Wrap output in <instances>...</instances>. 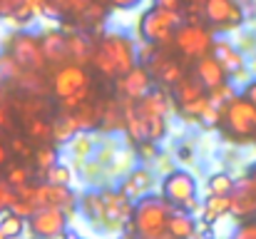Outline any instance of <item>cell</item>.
Wrapping results in <instances>:
<instances>
[{
	"instance_id": "obj_1",
	"label": "cell",
	"mask_w": 256,
	"mask_h": 239,
	"mask_svg": "<svg viewBox=\"0 0 256 239\" xmlns=\"http://www.w3.org/2000/svg\"><path fill=\"white\" fill-rule=\"evenodd\" d=\"M92 65L104 78H110V80L122 78L124 73H130L137 65L134 43L127 35H122V33H114V30L112 33H104V38L94 45Z\"/></svg>"
},
{
	"instance_id": "obj_2",
	"label": "cell",
	"mask_w": 256,
	"mask_h": 239,
	"mask_svg": "<svg viewBox=\"0 0 256 239\" xmlns=\"http://www.w3.org/2000/svg\"><path fill=\"white\" fill-rule=\"evenodd\" d=\"M172 202H164V197H142L134 204V229L142 237H152V239H162L164 232L170 229V219H172Z\"/></svg>"
},
{
	"instance_id": "obj_3",
	"label": "cell",
	"mask_w": 256,
	"mask_h": 239,
	"mask_svg": "<svg viewBox=\"0 0 256 239\" xmlns=\"http://www.w3.org/2000/svg\"><path fill=\"white\" fill-rule=\"evenodd\" d=\"M179 25H182V13H170V10H162V8H152L140 18V33L152 45L172 43Z\"/></svg>"
},
{
	"instance_id": "obj_4",
	"label": "cell",
	"mask_w": 256,
	"mask_h": 239,
	"mask_svg": "<svg viewBox=\"0 0 256 239\" xmlns=\"http://www.w3.org/2000/svg\"><path fill=\"white\" fill-rule=\"evenodd\" d=\"M224 125L232 137L246 142L256 137V105L246 95H236L224 107Z\"/></svg>"
},
{
	"instance_id": "obj_5",
	"label": "cell",
	"mask_w": 256,
	"mask_h": 239,
	"mask_svg": "<svg viewBox=\"0 0 256 239\" xmlns=\"http://www.w3.org/2000/svg\"><path fill=\"white\" fill-rule=\"evenodd\" d=\"M174 45L184 58H204L214 43H212V33L202 25V23H184L179 25L176 35H174Z\"/></svg>"
},
{
	"instance_id": "obj_6",
	"label": "cell",
	"mask_w": 256,
	"mask_h": 239,
	"mask_svg": "<svg viewBox=\"0 0 256 239\" xmlns=\"http://www.w3.org/2000/svg\"><path fill=\"white\" fill-rule=\"evenodd\" d=\"M10 55L22 65V70H42L45 68V53H42V40L30 35V33H18L10 40Z\"/></svg>"
},
{
	"instance_id": "obj_7",
	"label": "cell",
	"mask_w": 256,
	"mask_h": 239,
	"mask_svg": "<svg viewBox=\"0 0 256 239\" xmlns=\"http://www.w3.org/2000/svg\"><path fill=\"white\" fill-rule=\"evenodd\" d=\"M204 18L219 30H234L244 23V10L236 0H206Z\"/></svg>"
},
{
	"instance_id": "obj_8",
	"label": "cell",
	"mask_w": 256,
	"mask_h": 239,
	"mask_svg": "<svg viewBox=\"0 0 256 239\" xmlns=\"http://www.w3.org/2000/svg\"><path fill=\"white\" fill-rule=\"evenodd\" d=\"M162 194H164L167 202L176 204V207H184V204L196 199V182H194V177L189 172L174 169L162 182Z\"/></svg>"
},
{
	"instance_id": "obj_9",
	"label": "cell",
	"mask_w": 256,
	"mask_h": 239,
	"mask_svg": "<svg viewBox=\"0 0 256 239\" xmlns=\"http://www.w3.org/2000/svg\"><path fill=\"white\" fill-rule=\"evenodd\" d=\"M68 214L60 207H42L30 217V229L38 239H55L65 234Z\"/></svg>"
},
{
	"instance_id": "obj_10",
	"label": "cell",
	"mask_w": 256,
	"mask_h": 239,
	"mask_svg": "<svg viewBox=\"0 0 256 239\" xmlns=\"http://www.w3.org/2000/svg\"><path fill=\"white\" fill-rule=\"evenodd\" d=\"M82 87H90V75L85 73V65H78V63H70V65H62L58 73H55V80H52V90L60 100L75 95L78 90Z\"/></svg>"
},
{
	"instance_id": "obj_11",
	"label": "cell",
	"mask_w": 256,
	"mask_h": 239,
	"mask_svg": "<svg viewBox=\"0 0 256 239\" xmlns=\"http://www.w3.org/2000/svg\"><path fill=\"white\" fill-rule=\"evenodd\" d=\"M152 75L147 68H140L134 65L130 73H124L122 78H117V90L124 100H140L150 92V85H152Z\"/></svg>"
},
{
	"instance_id": "obj_12",
	"label": "cell",
	"mask_w": 256,
	"mask_h": 239,
	"mask_svg": "<svg viewBox=\"0 0 256 239\" xmlns=\"http://www.w3.org/2000/svg\"><path fill=\"white\" fill-rule=\"evenodd\" d=\"M229 199H232V214L234 217H242V219L254 217L256 214V182L252 177L249 179H242L234 187V192L229 194Z\"/></svg>"
},
{
	"instance_id": "obj_13",
	"label": "cell",
	"mask_w": 256,
	"mask_h": 239,
	"mask_svg": "<svg viewBox=\"0 0 256 239\" xmlns=\"http://www.w3.org/2000/svg\"><path fill=\"white\" fill-rule=\"evenodd\" d=\"M102 204H104V222H112V224L127 222L134 214L132 199L124 197L122 192H104L102 194Z\"/></svg>"
},
{
	"instance_id": "obj_14",
	"label": "cell",
	"mask_w": 256,
	"mask_h": 239,
	"mask_svg": "<svg viewBox=\"0 0 256 239\" xmlns=\"http://www.w3.org/2000/svg\"><path fill=\"white\" fill-rule=\"evenodd\" d=\"M42 53H45V60L50 65H62L65 60H70L68 55V35L60 33V30H48L42 38Z\"/></svg>"
},
{
	"instance_id": "obj_15",
	"label": "cell",
	"mask_w": 256,
	"mask_h": 239,
	"mask_svg": "<svg viewBox=\"0 0 256 239\" xmlns=\"http://www.w3.org/2000/svg\"><path fill=\"white\" fill-rule=\"evenodd\" d=\"M226 70H224V65L214 58V55H204V58H199V63H196V78L204 82V87L206 90H212V87H219V85H224L226 82Z\"/></svg>"
},
{
	"instance_id": "obj_16",
	"label": "cell",
	"mask_w": 256,
	"mask_h": 239,
	"mask_svg": "<svg viewBox=\"0 0 256 239\" xmlns=\"http://www.w3.org/2000/svg\"><path fill=\"white\" fill-rule=\"evenodd\" d=\"M212 50H214V58L224 65V70H226L229 75H236V73L244 70V58H242V53H239L229 40H216Z\"/></svg>"
},
{
	"instance_id": "obj_17",
	"label": "cell",
	"mask_w": 256,
	"mask_h": 239,
	"mask_svg": "<svg viewBox=\"0 0 256 239\" xmlns=\"http://www.w3.org/2000/svg\"><path fill=\"white\" fill-rule=\"evenodd\" d=\"M150 187H152V174L147 169H134V172H130V177L124 179L120 192L124 197H130L132 202H140L142 197H147Z\"/></svg>"
},
{
	"instance_id": "obj_18",
	"label": "cell",
	"mask_w": 256,
	"mask_h": 239,
	"mask_svg": "<svg viewBox=\"0 0 256 239\" xmlns=\"http://www.w3.org/2000/svg\"><path fill=\"white\" fill-rule=\"evenodd\" d=\"M68 55H70V60H72V63H78V65H87V63H92L94 48L90 45V40H87L85 35L72 33V35H68Z\"/></svg>"
},
{
	"instance_id": "obj_19",
	"label": "cell",
	"mask_w": 256,
	"mask_h": 239,
	"mask_svg": "<svg viewBox=\"0 0 256 239\" xmlns=\"http://www.w3.org/2000/svg\"><path fill=\"white\" fill-rule=\"evenodd\" d=\"M232 212V199L229 194H209L204 202V222H216L219 217Z\"/></svg>"
},
{
	"instance_id": "obj_20",
	"label": "cell",
	"mask_w": 256,
	"mask_h": 239,
	"mask_svg": "<svg viewBox=\"0 0 256 239\" xmlns=\"http://www.w3.org/2000/svg\"><path fill=\"white\" fill-rule=\"evenodd\" d=\"M194 232H196V224H194V219H192L186 212H174V214H172L170 229H167V234H170V237L192 239L194 237Z\"/></svg>"
},
{
	"instance_id": "obj_21",
	"label": "cell",
	"mask_w": 256,
	"mask_h": 239,
	"mask_svg": "<svg viewBox=\"0 0 256 239\" xmlns=\"http://www.w3.org/2000/svg\"><path fill=\"white\" fill-rule=\"evenodd\" d=\"M174 95H176V100H179L182 105H186V102H192V100H196V97L204 95V82L199 78L196 80L182 78L176 85H174Z\"/></svg>"
},
{
	"instance_id": "obj_22",
	"label": "cell",
	"mask_w": 256,
	"mask_h": 239,
	"mask_svg": "<svg viewBox=\"0 0 256 239\" xmlns=\"http://www.w3.org/2000/svg\"><path fill=\"white\" fill-rule=\"evenodd\" d=\"M142 117L147 125V142H160L167 132V115H142Z\"/></svg>"
},
{
	"instance_id": "obj_23",
	"label": "cell",
	"mask_w": 256,
	"mask_h": 239,
	"mask_svg": "<svg viewBox=\"0 0 256 239\" xmlns=\"http://www.w3.org/2000/svg\"><path fill=\"white\" fill-rule=\"evenodd\" d=\"M0 229L5 232L8 239L20 237V234H22V214H18V212H12V209L2 212V214H0Z\"/></svg>"
},
{
	"instance_id": "obj_24",
	"label": "cell",
	"mask_w": 256,
	"mask_h": 239,
	"mask_svg": "<svg viewBox=\"0 0 256 239\" xmlns=\"http://www.w3.org/2000/svg\"><path fill=\"white\" fill-rule=\"evenodd\" d=\"M28 135L32 140H48V137H52V120H48L42 115L30 117L28 120Z\"/></svg>"
},
{
	"instance_id": "obj_25",
	"label": "cell",
	"mask_w": 256,
	"mask_h": 239,
	"mask_svg": "<svg viewBox=\"0 0 256 239\" xmlns=\"http://www.w3.org/2000/svg\"><path fill=\"white\" fill-rule=\"evenodd\" d=\"M22 65L8 53V55H0V82H8V80H20L22 78Z\"/></svg>"
},
{
	"instance_id": "obj_26",
	"label": "cell",
	"mask_w": 256,
	"mask_h": 239,
	"mask_svg": "<svg viewBox=\"0 0 256 239\" xmlns=\"http://www.w3.org/2000/svg\"><path fill=\"white\" fill-rule=\"evenodd\" d=\"M234 187H236V182L226 172H216L209 177V194H232Z\"/></svg>"
},
{
	"instance_id": "obj_27",
	"label": "cell",
	"mask_w": 256,
	"mask_h": 239,
	"mask_svg": "<svg viewBox=\"0 0 256 239\" xmlns=\"http://www.w3.org/2000/svg\"><path fill=\"white\" fill-rule=\"evenodd\" d=\"M209 100H212V105H216V107H226L236 95H234V90H232V85L229 82H224V85H219V87H212L209 92Z\"/></svg>"
},
{
	"instance_id": "obj_28",
	"label": "cell",
	"mask_w": 256,
	"mask_h": 239,
	"mask_svg": "<svg viewBox=\"0 0 256 239\" xmlns=\"http://www.w3.org/2000/svg\"><path fill=\"white\" fill-rule=\"evenodd\" d=\"M70 179H72V172L65 164H58L55 162L52 167L45 169V182H50V184H70Z\"/></svg>"
},
{
	"instance_id": "obj_29",
	"label": "cell",
	"mask_w": 256,
	"mask_h": 239,
	"mask_svg": "<svg viewBox=\"0 0 256 239\" xmlns=\"http://www.w3.org/2000/svg\"><path fill=\"white\" fill-rule=\"evenodd\" d=\"M15 202H18V189H15L8 179H2V182H0V214L8 212V209H12Z\"/></svg>"
},
{
	"instance_id": "obj_30",
	"label": "cell",
	"mask_w": 256,
	"mask_h": 239,
	"mask_svg": "<svg viewBox=\"0 0 256 239\" xmlns=\"http://www.w3.org/2000/svg\"><path fill=\"white\" fill-rule=\"evenodd\" d=\"M102 18H104V8L100 5V0H94V3L87 8L85 13L78 18V20H80V25H97Z\"/></svg>"
},
{
	"instance_id": "obj_31",
	"label": "cell",
	"mask_w": 256,
	"mask_h": 239,
	"mask_svg": "<svg viewBox=\"0 0 256 239\" xmlns=\"http://www.w3.org/2000/svg\"><path fill=\"white\" fill-rule=\"evenodd\" d=\"M30 169L25 167V164H20V167H12L10 172H8V182L18 189V187H25V184H30Z\"/></svg>"
},
{
	"instance_id": "obj_32",
	"label": "cell",
	"mask_w": 256,
	"mask_h": 239,
	"mask_svg": "<svg viewBox=\"0 0 256 239\" xmlns=\"http://www.w3.org/2000/svg\"><path fill=\"white\" fill-rule=\"evenodd\" d=\"M209 105H212V100H209V95L204 92L202 97H196V100H192V102L182 105V110H184L186 115H196V117H202V112H204Z\"/></svg>"
},
{
	"instance_id": "obj_33",
	"label": "cell",
	"mask_w": 256,
	"mask_h": 239,
	"mask_svg": "<svg viewBox=\"0 0 256 239\" xmlns=\"http://www.w3.org/2000/svg\"><path fill=\"white\" fill-rule=\"evenodd\" d=\"M35 164L45 172L48 167H52L55 164V150L52 147H40L38 152H35Z\"/></svg>"
},
{
	"instance_id": "obj_34",
	"label": "cell",
	"mask_w": 256,
	"mask_h": 239,
	"mask_svg": "<svg viewBox=\"0 0 256 239\" xmlns=\"http://www.w3.org/2000/svg\"><path fill=\"white\" fill-rule=\"evenodd\" d=\"M85 100H90V87H82V90H78L75 95H70V97H65L62 100V107L70 112V110H75V107H80Z\"/></svg>"
},
{
	"instance_id": "obj_35",
	"label": "cell",
	"mask_w": 256,
	"mask_h": 239,
	"mask_svg": "<svg viewBox=\"0 0 256 239\" xmlns=\"http://www.w3.org/2000/svg\"><path fill=\"white\" fill-rule=\"evenodd\" d=\"M154 8H162V10H170V13H182L186 8L184 0H154Z\"/></svg>"
},
{
	"instance_id": "obj_36",
	"label": "cell",
	"mask_w": 256,
	"mask_h": 239,
	"mask_svg": "<svg viewBox=\"0 0 256 239\" xmlns=\"http://www.w3.org/2000/svg\"><path fill=\"white\" fill-rule=\"evenodd\" d=\"M10 147H12V152H15V155H20V157H30V155H32L30 145H28V142H22L20 137H12V140H10Z\"/></svg>"
},
{
	"instance_id": "obj_37",
	"label": "cell",
	"mask_w": 256,
	"mask_h": 239,
	"mask_svg": "<svg viewBox=\"0 0 256 239\" xmlns=\"http://www.w3.org/2000/svg\"><path fill=\"white\" fill-rule=\"evenodd\" d=\"M0 130H15V122H12V112H10V107H5V105H0Z\"/></svg>"
},
{
	"instance_id": "obj_38",
	"label": "cell",
	"mask_w": 256,
	"mask_h": 239,
	"mask_svg": "<svg viewBox=\"0 0 256 239\" xmlns=\"http://www.w3.org/2000/svg\"><path fill=\"white\" fill-rule=\"evenodd\" d=\"M22 0H0V18H10Z\"/></svg>"
},
{
	"instance_id": "obj_39",
	"label": "cell",
	"mask_w": 256,
	"mask_h": 239,
	"mask_svg": "<svg viewBox=\"0 0 256 239\" xmlns=\"http://www.w3.org/2000/svg\"><path fill=\"white\" fill-rule=\"evenodd\" d=\"M234 239H256V222H249V224H244L236 234H234Z\"/></svg>"
},
{
	"instance_id": "obj_40",
	"label": "cell",
	"mask_w": 256,
	"mask_h": 239,
	"mask_svg": "<svg viewBox=\"0 0 256 239\" xmlns=\"http://www.w3.org/2000/svg\"><path fill=\"white\" fill-rule=\"evenodd\" d=\"M10 150H12V147H10V145H5V142L0 140V169L10 162Z\"/></svg>"
},
{
	"instance_id": "obj_41",
	"label": "cell",
	"mask_w": 256,
	"mask_h": 239,
	"mask_svg": "<svg viewBox=\"0 0 256 239\" xmlns=\"http://www.w3.org/2000/svg\"><path fill=\"white\" fill-rule=\"evenodd\" d=\"M244 95H246V97H249V100H252V102H254V105H256V80H252V82L246 85V90H244Z\"/></svg>"
},
{
	"instance_id": "obj_42",
	"label": "cell",
	"mask_w": 256,
	"mask_h": 239,
	"mask_svg": "<svg viewBox=\"0 0 256 239\" xmlns=\"http://www.w3.org/2000/svg\"><path fill=\"white\" fill-rule=\"evenodd\" d=\"M140 0H112V5L114 8H134Z\"/></svg>"
},
{
	"instance_id": "obj_43",
	"label": "cell",
	"mask_w": 256,
	"mask_h": 239,
	"mask_svg": "<svg viewBox=\"0 0 256 239\" xmlns=\"http://www.w3.org/2000/svg\"><path fill=\"white\" fill-rule=\"evenodd\" d=\"M0 105H5V90H2V82H0Z\"/></svg>"
},
{
	"instance_id": "obj_44",
	"label": "cell",
	"mask_w": 256,
	"mask_h": 239,
	"mask_svg": "<svg viewBox=\"0 0 256 239\" xmlns=\"http://www.w3.org/2000/svg\"><path fill=\"white\" fill-rule=\"evenodd\" d=\"M249 177H252V179H254V182H256V164H254V167H252V172H249Z\"/></svg>"
},
{
	"instance_id": "obj_45",
	"label": "cell",
	"mask_w": 256,
	"mask_h": 239,
	"mask_svg": "<svg viewBox=\"0 0 256 239\" xmlns=\"http://www.w3.org/2000/svg\"><path fill=\"white\" fill-rule=\"evenodd\" d=\"M65 239H82V237H78V234H68Z\"/></svg>"
},
{
	"instance_id": "obj_46",
	"label": "cell",
	"mask_w": 256,
	"mask_h": 239,
	"mask_svg": "<svg viewBox=\"0 0 256 239\" xmlns=\"http://www.w3.org/2000/svg\"><path fill=\"white\" fill-rule=\"evenodd\" d=\"M0 239H8V237H5V232H2V229H0Z\"/></svg>"
},
{
	"instance_id": "obj_47",
	"label": "cell",
	"mask_w": 256,
	"mask_h": 239,
	"mask_svg": "<svg viewBox=\"0 0 256 239\" xmlns=\"http://www.w3.org/2000/svg\"><path fill=\"white\" fill-rule=\"evenodd\" d=\"M140 239H152V237H142V234H140Z\"/></svg>"
},
{
	"instance_id": "obj_48",
	"label": "cell",
	"mask_w": 256,
	"mask_h": 239,
	"mask_svg": "<svg viewBox=\"0 0 256 239\" xmlns=\"http://www.w3.org/2000/svg\"><path fill=\"white\" fill-rule=\"evenodd\" d=\"M172 239H176V237H172Z\"/></svg>"
}]
</instances>
